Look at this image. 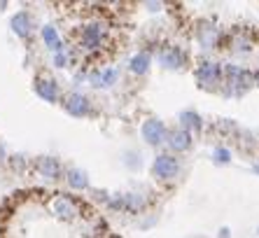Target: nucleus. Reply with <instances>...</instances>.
Listing matches in <instances>:
<instances>
[{
	"label": "nucleus",
	"instance_id": "obj_11",
	"mask_svg": "<svg viewBox=\"0 0 259 238\" xmlns=\"http://www.w3.org/2000/svg\"><path fill=\"white\" fill-rule=\"evenodd\" d=\"M35 91H37L40 96H42L45 101H49V103H54V101H56V96H59V91H56V84H54V82H49V80H37Z\"/></svg>",
	"mask_w": 259,
	"mask_h": 238
},
{
	"label": "nucleus",
	"instance_id": "obj_9",
	"mask_svg": "<svg viewBox=\"0 0 259 238\" xmlns=\"http://www.w3.org/2000/svg\"><path fill=\"white\" fill-rule=\"evenodd\" d=\"M168 145L175 149V152L189 149V145H192V136H189L187 129H175V131L168 133Z\"/></svg>",
	"mask_w": 259,
	"mask_h": 238
},
{
	"label": "nucleus",
	"instance_id": "obj_23",
	"mask_svg": "<svg viewBox=\"0 0 259 238\" xmlns=\"http://www.w3.org/2000/svg\"><path fill=\"white\" fill-rule=\"evenodd\" d=\"M254 171H257V173H259V166H254Z\"/></svg>",
	"mask_w": 259,
	"mask_h": 238
},
{
	"label": "nucleus",
	"instance_id": "obj_14",
	"mask_svg": "<svg viewBox=\"0 0 259 238\" xmlns=\"http://www.w3.org/2000/svg\"><path fill=\"white\" fill-rule=\"evenodd\" d=\"M147 68H150V54H136L131 59V70L133 72H138V75H143V72H147Z\"/></svg>",
	"mask_w": 259,
	"mask_h": 238
},
{
	"label": "nucleus",
	"instance_id": "obj_7",
	"mask_svg": "<svg viewBox=\"0 0 259 238\" xmlns=\"http://www.w3.org/2000/svg\"><path fill=\"white\" fill-rule=\"evenodd\" d=\"M143 138L150 145H161L163 138H166V126L159 119H150V122L143 124Z\"/></svg>",
	"mask_w": 259,
	"mask_h": 238
},
{
	"label": "nucleus",
	"instance_id": "obj_4",
	"mask_svg": "<svg viewBox=\"0 0 259 238\" xmlns=\"http://www.w3.org/2000/svg\"><path fill=\"white\" fill-rule=\"evenodd\" d=\"M152 171H154V175L161 180H173L178 173H180V164H178V159L170 154H161L157 156V161H154V166H152Z\"/></svg>",
	"mask_w": 259,
	"mask_h": 238
},
{
	"label": "nucleus",
	"instance_id": "obj_6",
	"mask_svg": "<svg viewBox=\"0 0 259 238\" xmlns=\"http://www.w3.org/2000/svg\"><path fill=\"white\" fill-rule=\"evenodd\" d=\"M159 61H161L166 68H170V70H178V68L185 66L187 54L182 52L180 47H163L161 54H159Z\"/></svg>",
	"mask_w": 259,
	"mask_h": 238
},
{
	"label": "nucleus",
	"instance_id": "obj_22",
	"mask_svg": "<svg viewBox=\"0 0 259 238\" xmlns=\"http://www.w3.org/2000/svg\"><path fill=\"white\" fill-rule=\"evenodd\" d=\"M0 161H3V147H0Z\"/></svg>",
	"mask_w": 259,
	"mask_h": 238
},
{
	"label": "nucleus",
	"instance_id": "obj_1",
	"mask_svg": "<svg viewBox=\"0 0 259 238\" xmlns=\"http://www.w3.org/2000/svg\"><path fill=\"white\" fill-rule=\"evenodd\" d=\"M52 213L63 222H72V220H77V215H79V203L75 199L66 196V194H56L52 199Z\"/></svg>",
	"mask_w": 259,
	"mask_h": 238
},
{
	"label": "nucleus",
	"instance_id": "obj_13",
	"mask_svg": "<svg viewBox=\"0 0 259 238\" xmlns=\"http://www.w3.org/2000/svg\"><path fill=\"white\" fill-rule=\"evenodd\" d=\"M12 28L17 35H28L30 33V17L26 12H19L12 17Z\"/></svg>",
	"mask_w": 259,
	"mask_h": 238
},
{
	"label": "nucleus",
	"instance_id": "obj_19",
	"mask_svg": "<svg viewBox=\"0 0 259 238\" xmlns=\"http://www.w3.org/2000/svg\"><path fill=\"white\" fill-rule=\"evenodd\" d=\"M215 159L227 164V161H229V152H227V149H215Z\"/></svg>",
	"mask_w": 259,
	"mask_h": 238
},
{
	"label": "nucleus",
	"instance_id": "obj_3",
	"mask_svg": "<svg viewBox=\"0 0 259 238\" xmlns=\"http://www.w3.org/2000/svg\"><path fill=\"white\" fill-rule=\"evenodd\" d=\"M105 45V26L94 21V24H87L82 30V47L87 52H98V49Z\"/></svg>",
	"mask_w": 259,
	"mask_h": 238
},
{
	"label": "nucleus",
	"instance_id": "obj_5",
	"mask_svg": "<svg viewBox=\"0 0 259 238\" xmlns=\"http://www.w3.org/2000/svg\"><path fill=\"white\" fill-rule=\"evenodd\" d=\"M222 77V68L217 66V63H210V61H205L196 68V80H199V87H205V89H210L212 84L220 82Z\"/></svg>",
	"mask_w": 259,
	"mask_h": 238
},
{
	"label": "nucleus",
	"instance_id": "obj_18",
	"mask_svg": "<svg viewBox=\"0 0 259 238\" xmlns=\"http://www.w3.org/2000/svg\"><path fill=\"white\" fill-rule=\"evenodd\" d=\"M180 119H182V124H185V129H194V131H199L201 126V117L196 112H182L180 114Z\"/></svg>",
	"mask_w": 259,
	"mask_h": 238
},
{
	"label": "nucleus",
	"instance_id": "obj_25",
	"mask_svg": "<svg viewBox=\"0 0 259 238\" xmlns=\"http://www.w3.org/2000/svg\"><path fill=\"white\" fill-rule=\"evenodd\" d=\"M257 233H259V229H257Z\"/></svg>",
	"mask_w": 259,
	"mask_h": 238
},
{
	"label": "nucleus",
	"instance_id": "obj_21",
	"mask_svg": "<svg viewBox=\"0 0 259 238\" xmlns=\"http://www.w3.org/2000/svg\"><path fill=\"white\" fill-rule=\"evenodd\" d=\"M220 238H229V229H222V231H220Z\"/></svg>",
	"mask_w": 259,
	"mask_h": 238
},
{
	"label": "nucleus",
	"instance_id": "obj_17",
	"mask_svg": "<svg viewBox=\"0 0 259 238\" xmlns=\"http://www.w3.org/2000/svg\"><path fill=\"white\" fill-rule=\"evenodd\" d=\"M115 80H117V70H115V68H105L101 75H96V77H94V82H96L98 87H110V84H115Z\"/></svg>",
	"mask_w": 259,
	"mask_h": 238
},
{
	"label": "nucleus",
	"instance_id": "obj_20",
	"mask_svg": "<svg viewBox=\"0 0 259 238\" xmlns=\"http://www.w3.org/2000/svg\"><path fill=\"white\" fill-rule=\"evenodd\" d=\"M66 54H61V52H56V66H59V68H63V66H66Z\"/></svg>",
	"mask_w": 259,
	"mask_h": 238
},
{
	"label": "nucleus",
	"instance_id": "obj_10",
	"mask_svg": "<svg viewBox=\"0 0 259 238\" xmlns=\"http://www.w3.org/2000/svg\"><path fill=\"white\" fill-rule=\"evenodd\" d=\"M37 171L42 173L45 178H59L61 166H59V161L52 159V156H42V159L37 161Z\"/></svg>",
	"mask_w": 259,
	"mask_h": 238
},
{
	"label": "nucleus",
	"instance_id": "obj_15",
	"mask_svg": "<svg viewBox=\"0 0 259 238\" xmlns=\"http://www.w3.org/2000/svg\"><path fill=\"white\" fill-rule=\"evenodd\" d=\"M42 37H45V42H47L49 49L61 52V40H59V33H56L54 26H45V28H42Z\"/></svg>",
	"mask_w": 259,
	"mask_h": 238
},
{
	"label": "nucleus",
	"instance_id": "obj_12",
	"mask_svg": "<svg viewBox=\"0 0 259 238\" xmlns=\"http://www.w3.org/2000/svg\"><path fill=\"white\" fill-rule=\"evenodd\" d=\"M217 37H220V30H217V28H212V26H201L199 40H201V45H203L205 49H212V47H215Z\"/></svg>",
	"mask_w": 259,
	"mask_h": 238
},
{
	"label": "nucleus",
	"instance_id": "obj_8",
	"mask_svg": "<svg viewBox=\"0 0 259 238\" xmlns=\"http://www.w3.org/2000/svg\"><path fill=\"white\" fill-rule=\"evenodd\" d=\"M66 110L72 114V117H84L87 112H89V101H87L82 94H70L66 96Z\"/></svg>",
	"mask_w": 259,
	"mask_h": 238
},
{
	"label": "nucleus",
	"instance_id": "obj_2",
	"mask_svg": "<svg viewBox=\"0 0 259 238\" xmlns=\"http://www.w3.org/2000/svg\"><path fill=\"white\" fill-rule=\"evenodd\" d=\"M227 84H229V94H243L254 84L252 75L247 70H241L236 66H227Z\"/></svg>",
	"mask_w": 259,
	"mask_h": 238
},
{
	"label": "nucleus",
	"instance_id": "obj_24",
	"mask_svg": "<svg viewBox=\"0 0 259 238\" xmlns=\"http://www.w3.org/2000/svg\"><path fill=\"white\" fill-rule=\"evenodd\" d=\"M257 82H259V72H257Z\"/></svg>",
	"mask_w": 259,
	"mask_h": 238
},
{
	"label": "nucleus",
	"instance_id": "obj_16",
	"mask_svg": "<svg viewBox=\"0 0 259 238\" xmlns=\"http://www.w3.org/2000/svg\"><path fill=\"white\" fill-rule=\"evenodd\" d=\"M68 182H70L72 189H84L87 187V173L84 171H77V168H72L68 173Z\"/></svg>",
	"mask_w": 259,
	"mask_h": 238
}]
</instances>
